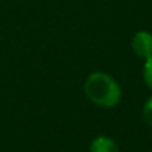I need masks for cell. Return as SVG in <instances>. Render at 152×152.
Returning <instances> with one entry per match:
<instances>
[{"mask_svg": "<svg viewBox=\"0 0 152 152\" xmlns=\"http://www.w3.org/2000/svg\"><path fill=\"white\" fill-rule=\"evenodd\" d=\"M87 97L102 107H113L121 99V88L116 81L104 72L91 73L84 85Z\"/></svg>", "mask_w": 152, "mask_h": 152, "instance_id": "obj_1", "label": "cell"}, {"mask_svg": "<svg viewBox=\"0 0 152 152\" xmlns=\"http://www.w3.org/2000/svg\"><path fill=\"white\" fill-rule=\"evenodd\" d=\"M133 51L140 58H151L152 57V34L148 31H137L131 40Z\"/></svg>", "mask_w": 152, "mask_h": 152, "instance_id": "obj_2", "label": "cell"}, {"mask_svg": "<svg viewBox=\"0 0 152 152\" xmlns=\"http://www.w3.org/2000/svg\"><path fill=\"white\" fill-rule=\"evenodd\" d=\"M90 152H119V149H118V145L112 139L106 136H100L93 140Z\"/></svg>", "mask_w": 152, "mask_h": 152, "instance_id": "obj_3", "label": "cell"}, {"mask_svg": "<svg viewBox=\"0 0 152 152\" xmlns=\"http://www.w3.org/2000/svg\"><path fill=\"white\" fill-rule=\"evenodd\" d=\"M143 78H145L146 85L152 90V57L145 61V66H143Z\"/></svg>", "mask_w": 152, "mask_h": 152, "instance_id": "obj_4", "label": "cell"}, {"mask_svg": "<svg viewBox=\"0 0 152 152\" xmlns=\"http://www.w3.org/2000/svg\"><path fill=\"white\" fill-rule=\"evenodd\" d=\"M143 119L148 124V127L152 128V97L143 106Z\"/></svg>", "mask_w": 152, "mask_h": 152, "instance_id": "obj_5", "label": "cell"}]
</instances>
